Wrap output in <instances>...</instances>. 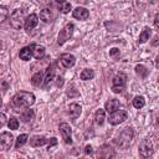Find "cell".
<instances>
[{"label":"cell","mask_w":159,"mask_h":159,"mask_svg":"<svg viewBox=\"0 0 159 159\" xmlns=\"http://www.w3.org/2000/svg\"><path fill=\"white\" fill-rule=\"evenodd\" d=\"M35 103V94L31 92L20 91L12 97V104L17 108H29Z\"/></svg>","instance_id":"cell-1"},{"label":"cell","mask_w":159,"mask_h":159,"mask_svg":"<svg viewBox=\"0 0 159 159\" xmlns=\"http://www.w3.org/2000/svg\"><path fill=\"white\" fill-rule=\"evenodd\" d=\"M157 40H158V36H155V39H154V41H153V45H157Z\"/></svg>","instance_id":"cell-37"},{"label":"cell","mask_w":159,"mask_h":159,"mask_svg":"<svg viewBox=\"0 0 159 159\" xmlns=\"http://www.w3.org/2000/svg\"><path fill=\"white\" fill-rule=\"evenodd\" d=\"M9 15V10L6 6H0V22H2Z\"/></svg>","instance_id":"cell-29"},{"label":"cell","mask_w":159,"mask_h":159,"mask_svg":"<svg viewBox=\"0 0 159 159\" xmlns=\"http://www.w3.org/2000/svg\"><path fill=\"white\" fill-rule=\"evenodd\" d=\"M144 104H145V99H144V97H142V96H137V97H134V99H133V106H134V108L140 109V108L144 107Z\"/></svg>","instance_id":"cell-25"},{"label":"cell","mask_w":159,"mask_h":159,"mask_svg":"<svg viewBox=\"0 0 159 159\" xmlns=\"http://www.w3.org/2000/svg\"><path fill=\"white\" fill-rule=\"evenodd\" d=\"M57 80H58V81H57V86H62V83H63L62 80H63V78H62V77H58Z\"/></svg>","instance_id":"cell-36"},{"label":"cell","mask_w":159,"mask_h":159,"mask_svg":"<svg viewBox=\"0 0 159 159\" xmlns=\"http://www.w3.org/2000/svg\"><path fill=\"white\" fill-rule=\"evenodd\" d=\"M25 22V11L22 9H16L12 11V14L10 15V25L16 29V30H20L22 27Z\"/></svg>","instance_id":"cell-3"},{"label":"cell","mask_w":159,"mask_h":159,"mask_svg":"<svg viewBox=\"0 0 159 159\" xmlns=\"http://www.w3.org/2000/svg\"><path fill=\"white\" fill-rule=\"evenodd\" d=\"M40 19H41L43 22L48 24V22H51V21L53 20V14H52V11H51L50 9H43V10H41V12H40Z\"/></svg>","instance_id":"cell-18"},{"label":"cell","mask_w":159,"mask_h":159,"mask_svg":"<svg viewBox=\"0 0 159 159\" xmlns=\"http://www.w3.org/2000/svg\"><path fill=\"white\" fill-rule=\"evenodd\" d=\"M80 77H81V80H83V81L92 80V78L94 77V71H93V70H91V68H84V70L81 72Z\"/></svg>","instance_id":"cell-23"},{"label":"cell","mask_w":159,"mask_h":159,"mask_svg":"<svg viewBox=\"0 0 159 159\" xmlns=\"http://www.w3.org/2000/svg\"><path fill=\"white\" fill-rule=\"evenodd\" d=\"M55 75H56V67H55V65L48 66V67H47V70H46L45 78H43V84H45V87H47V86L53 81Z\"/></svg>","instance_id":"cell-12"},{"label":"cell","mask_w":159,"mask_h":159,"mask_svg":"<svg viewBox=\"0 0 159 159\" xmlns=\"http://www.w3.org/2000/svg\"><path fill=\"white\" fill-rule=\"evenodd\" d=\"M133 137H134V132H133V129H132L130 127L124 128V129L122 130V133L119 134V137H118L117 145H118L120 149H127V148L129 147V144H130Z\"/></svg>","instance_id":"cell-2"},{"label":"cell","mask_w":159,"mask_h":159,"mask_svg":"<svg viewBox=\"0 0 159 159\" xmlns=\"http://www.w3.org/2000/svg\"><path fill=\"white\" fill-rule=\"evenodd\" d=\"M150 37V29L149 27H144L143 31L139 34V39H138V42L140 43H144L145 41H148Z\"/></svg>","instance_id":"cell-22"},{"label":"cell","mask_w":159,"mask_h":159,"mask_svg":"<svg viewBox=\"0 0 159 159\" xmlns=\"http://www.w3.org/2000/svg\"><path fill=\"white\" fill-rule=\"evenodd\" d=\"M73 30H75L73 24H67V25L60 31V34H58V40H57L58 45H63L67 40H70V37H71L72 34H73Z\"/></svg>","instance_id":"cell-5"},{"label":"cell","mask_w":159,"mask_h":159,"mask_svg":"<svg viewBox=\"0 0 159 159\" xmlns=\"http://www.w3.org/2000/svg\"><path fill=\"white\" fill-rule=\"evenodd\" d=\"M34 117H35V112L32 109H26L25 112L21 113V120L25 122V123L31 122L34 119Z\"/></svg>","instance_id":"cell-21"},{"label":"cell","mask_w":159,"mask_h":159,"mask_svg":"<svg viewBox=\"0 0 159 159\" xmlns=\"http://www.w3.org/2000/svg\"><path fill=\"white\" fill-rule=\"evenodd\" d=\"M14 137L10 132H2L0 134V149L1 150H7L10 149L11 144H12Z\"/></svg>","instance_id":"cell-9"},{"label":"cell","mask_w":159,"mask_h":159,"mask_svg":"<svg viewBox=\"0 0 159 159\" xmlns=\"http://www.w3.org/2000/svg\"><path fill=\"white\" fill-rule=\"evenodd\" d=\"M154 152V147H153V143L150 139H144L140 144H139V154L143 157V158H148L153 154Z\"/></svg>","instance_id":"cell-7"},{"label":"cell","mask_w":159,"mask_h":159,"mask_svg":"<svg viewBox=\"0 0 159 159\" xmlns=\"http://www.w3.org/2000/svg\"><path fill=\"white\" fill-rule=\"evenodd\" d=\"M55 1H56V2H65L66 0H55Z\"/></svg>","instance_id":"cell-38"},{"label":"cell","mask_w":159,"mask_h":159,"mask_svg":"<svg viewBox=\"0 0 159 159\" xmlns=\"http://www.w3.org/2000/svg\"><path fill=\"white\" fill-rule=\"evenodd\" d=\"M58 130H60V133H61V135H62V139L65 140V143L66 144H71L72 143V132H71V127H70V124H67V123H61L60 125H58Z\"/></svg>","instance_id":"cell-8"},{"label":"cell","mask_w":159,"mask_h":159,"mask_svg":"<svg viewBox=\"0 0 159 159\" xmlns=\"http://www.w3.org/2000/svg\"><path fill=\"white\" fill-rule=\"evenodd\" d=\"M72 9V6H71V4L70 2H62V5L60 6V11L62 12V14H67V12H70V10Z\"/></svg>","instance_id":"cell-30"},{"label":"cell","mask_w":159,"mask_h":159,"mask_svg":"<svg viewBox=\"0 0 159 159\" xmlns=\"http://www.w3.org/2000/svg\"><path fill=\"white\" fill-rule=\"evenodd\" d=\"M47 143H48V149H50L52 145H56V144H57V139H56V138H51V139H48Z\"/></svg>","instance_id":"cell-33"},{"label":"cell","mask_w":159,"mask_h":159,"mask_svg":"<svg viewBox=\"0 0 159 159\" xmlns=\"http://www.w3.org/2000/svg\"><path fill=\"white\" fill-rule=\"evenodd\" d=\"M6 123V117L4 113H0V128Z\"/></svg>","instance_id":"cell-32"},{"label":"cell","mask_w":159,"mask_h":159,"mask_svg":"<svg viewBox=\"0 0 159 159\" xmlns=\"http://www.w3.org/2000/svg\"><path fill=\"white\" fill-rule=\"evenodd\" d=\"M60 62H61V65H62L63 67L71 68V67L76 63V58H75V56L71 55V53H63V55H61V57H60Z\"/></svg>","instance_id":"cell-10"},{"label":"cell","mask_w":159,"mask_h":159,"mask_svg":"<svg viewBox=\"0 0 159 159\" xmlns=\"http://www.w3.org/2000/svg\"><path fill=\"white\" fill-rule=\"evenodd\" d=\"M34 46H35V43H31L30 46L22 47V48L20 50V52H19L20 58L24 60V61H29V60L31 58V56H32V48H34Z\"/></svg>","instance_id":"cell-14"},{"label":"cell","mask_w":159,"mask_h":159,"mask_svg":"<svg viewBox=\"0 0 159 159\" xmlns=\"http://www.w3.org/2000/svg\"><path fill=\"white\" fill-rule=\"evenodd\" d=\"M84 153H86V154H91V153H92V147H91V145H86Z\"/></svg>","instance_id":"cell-34"},{"label":"cell","mask_w":159,"mask_h":159,"mask_svg":"<svg viewBox=\"0 0 159 159\" xmlns=\"http://www.w3.org/2000/svg\"><path fill=\"white\" fill-rule=\"evenodd\" d=\"M42 82V73L41 72H36L35 75H32L31 77V83L34 86H40Z\"/></svg>","instance_id":"cell-27"},{"label":"cell","mask_w":159,"mask_h":159,"mask_svg":"<svg viewBox=\"0 0 159 159\" xmlns=\"http://www.w3.org/2000/svg\"><path fill=\"white\" fill-rule=\"evenodd\" d=\"M104 119H106V112H104V109H98L97 112H96V114H94V122L98 124V125H102L103 124V122H104Z\"/></svg>","instance_id":"cell-20"},{"label":"cell","mask_w":159,"mask_h":159,"mask_svg":"<svg viewBox=\"0 0 159 159\" xmlns=\"http://www.w3.org/2000/svg\"><path fill=\"white\" fill-rule=\"evenodd\" d=\"M32 56L37 60L42 58L45 56V47L43 46H39V45H35L34 48H32Z\"/></svg>","instance_id":"cell-19"},{"label":"cell","mask_w":159,"mask_h":159,"mask_svg":"<svg viewBox=\"0 0 159 159\" xmlns=\"http://www.w3.org/2000/svg\"><path fill=\"white\" fill-rule=\"evenodd\" d=\"M39 22V17L36 14H30L26 19H25V22H24V26H25V30L26 31H31Z\"/></svg>","instance_id":"cell-11"},{"label":"cell","mask_w":159,"mask_h":159,"mask_svg":"<svg viewBox=\"0 0 159 159\" xmlns=\"http://www.w3.org/2000/svg\"><path fill=\"white\" fill-rule=\"evenodd\" d=\"M48 142V139H46L45 137H40V135H35L30 139V144L31 147H41V145H45L46 143Z\"/></svg>","instance_id":"cell-17"},{"label":"cell","mask_w":159,"mask_h":159,"mask_svg":"<svg viewBox=\"0 0 159 159\" xmlns=\"http://www.w3.org/2000/svg\"><path fill=\"white\" fill-rule=\"evenodd\" d=\"M81 111H82V107H81L78 103H71L70 107H68V114H70V117L73 118V119L77 118V117H80Z\"/></svg>","instance_id":"cell-15"},{"label":"cell","mask_w":159,"mask_h":159,"mask_svg":"<svg viewBox=\"0 0 159 159\" xmlns=\"http://www.w3.org/2000/svg\"><path fill=\"white\" fill-rule=\"evenodd\" d=\"M0 106H1V97H0Z\"/></svg>","instance_id":"cell-39"},{"label":"cell","mask_w":159,"mask_h":159,"mask_svg":"<svg viewBox=\"0 0 159 159\" xmlns=\"http://www.w3.org/2000/svg\"><path fill=\"white\" fill-rule=\"evenodd\" d=\"M135 73L139 76V77H147L148 76V73H149V71L147 70V67L145 66H143V65H137L135 66Z\"/></svg>","instance_id":"cell-24"},{"label":"cell","mask_w":159,"mask_h":159,"mask_svg":"<svg viewBox=\"0 0 159 159\" xmlns=\"http://www.w3.org/2000/svg\"><path fill=\"white\" fill-rule=\"evenodd\" d=\"M127 83V76L124 73H117L112 80V92L114 93H122L125 88Z\"/></svg>","instance_id":"cell-4"},{"label":"cell","mask_w":159,"mask_h":159,"mask_svg":"<svg viewBox=\"0 0 159 159\" xmlns=\"http://www.w3.org/2000/svg\"><path fill=\"white\" fill-rule=\"evenodd\" d=\"M127 117H128V114H127V112L125 111H123V109H117V111H114V112H112L111 113V116H109V123L111 124H113V125H117V124H120V123H123L125 119H127Z\"/></svg>","instance_id":"cell-6"},{"label":"cell","mask_w":159,"mask_h":159,"mask_svg":"<svg viewBox=\"0 0 159 159\" xmlns=\"http://www.w3.org/2000/svg\"><path fill=\"white\" fill-rule=\"evenodd\" d=\"M7 127H9V129H12V130H16L17 128H19V122H17V119L16 118H10L9 119V122H7Z\"/></svg>","instance_id":"cell-28"},{"label":"cell","mask_w":159,"mask_h":159,"mask_svg":"<svg viewBox=\"0 0 159 159\" xmlns=\"http://www.w3.org/2000/svg\"><path fill=\"white\" fill-rule=\"evenodd\" d=\"M158 20H159V15L157 14V15H155V19H154V25H155V27H158V26H159V24H158Z\"/></svg>","instance_id":"cell-35"},{"label":"cell","mask_w":159,"mask_h":159,"mask_svg":"<svg viewBox=\"0 0 159 159\" xmlns=\"http://www.w3.org/2000/svg\"><path fill=\"white\" fill-rule=\"evenodd\" d=\"M109 56H111L112 58L117 60V58H119V56H120V52H119V50H118V48H112V50L109 51Z\"/></svg>","instance_id":"cell-31"},{"label":"cell","mask_w":159,"mask_h":159,"mask_svg":"<svg viewBox=\"0 0 159 159\" xmlns=\"http://www.w3.org/2000/svg\"><path fill=\"white\" fill-rule=\"evenodd\" d=\"M72 15H73L75 19H78V20H86V19H88V16H89V11H88L87 9H84V7L78 6V7H76V9L73 10Z\"/></svg>","instance_id":"cell-13"},{"label":"cell","mask_w":159,"mask_h":159,"mask_svg":"<svg viewBox=\"0 0 159 159\" xmlns=\"http://www.w3.org/2000/svg\"><path fill=\"white\" fill-rule=\"evenodd\" d=\"M27 139H29V135H27V134H20V135L17 137V139H16L15 148H16V149H19L20 147H22V145L27 142Z\"/></svg>","instance_id":"cell-26"},{"label":"cell","mask_w":159,"mask_h":159,"mask_svg":"<svg viewBox=\"0 0 159 159\" xmlns=\"http://www.w3.org/2000/svg\"><path fill=\"white\" fill-rule=\"evenodd\" d=\"M119 108V101L118 99H109L104 104V109L108 112V113H112L114 111H117Z\"/></svg>","instance_id":"cell-16"}]
</instances>
